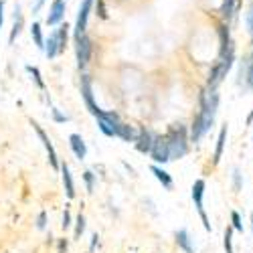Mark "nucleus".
<instances>
[{
	"label": "nucleus",
	"mask_w": 253,
	"mask_h": 253,
	"mask_svg": "<svg viewBox=\"0 0 253 253\" xmlns=\"http://www.w3.org/2000/svg\"><path fill=\"white\" fill-rule=\"evenodd\" d=\"M168 148H170V160L174 158H182L188 152V138H186V128L184 126H174V128L168 132L166 136Z\"/></svg>",
	"instance_id": "obj_1"
},
{
	"label": "nucleus",
	"mask_w": 253,
	"mask_h": 253,
	"mask_svg": "<svg viewBox=\"0 0 253 253\" xmlns=\"http://www.w3.org/2000/svg\"><path fill=\"white\" fill-rule=\"evenodd\" d=\"M75 49H77V65L83 69L89 63V57H91V41H89V37L83 33V35H79V37H75Z\"/></svg>",
	"instance_id": "obj_2"
},
{
	"label": "nucleus",
	"mask_w": 253,
	"mask_h": 253,
	"mask_svg": "<svg viewBox=\"0 0 253 253\" xmlns=\"http://www.w3.org/2000/svg\"><path fill=\"white\" fill-rule=\"evenodd\" d=\"M203 195H205V180L199 178V180H195V184H193V201H195V207H197L199 215H201V219H203L205 229L211 231V223H209V217H207L205 207H203Z\"/></svg>",
	"instance_id": "obj_3"
},
{
	"label": "nucleus",
	"mask_w": 253,
	"mask_h": 253,
	"mask_svg": "<svg viewBox=\"0 0 253 253\" xmlns=\"http://www.w3.org/2000/svg\"><path fill=\"white\" fill-rule=\"evenodd\" d=\"M150 156L154 162L158 164H164L170 160V148H168V142H166V136L162 138H154V144H152V150H150Z\"/></svg>",
	"instance_id": "obj_4"
},
{
	"label": "nucleus",
	"mask_w": 253,
	"mask_h": 253,
	"mask_svg": "<svg viewBox=\"0 0 253 253\" xmlns=\"http://www.w3.org/2000/svg\"><path fill=\"white\" fill-rule=\"evenodd\" d=\"M93 8V0H83L79 10H77V20H75V37L83 35L87 29V18H89V12Z\"/></svg>",
	"instance_id": "obj_5"
},
{
	"label": "nucleus",
	"mask_w": 253,
	"mask_h": 253,
	"mask_svg": "<svg viewBox=\"0 0 253 253\" xmlns=\"http://www.w3.org/2000/svg\"><path fill=\"white\" fill-rule=\"evenodd\" d=\"M81 93H83V99H85L87 110H89L95 118L101 116V110L97 108V103L93 101V91H91V79H89V75H83V77H81Z\"/></svg>",
	"instance_id": "obj_6"
},
{
	"label": "nucleus",
	"mask_w": 253,
	"mask_h": 253,
	"mask_svg": "<svg viewBox=\"0 0 253 253\" xmlns=\"http://www.w3.org/2000/svg\"><path fill=\"white\" fill-rule=\"evenodd\" d=\"M33 128H35V132L39 134L41 142H43V144H45V148H47V152H49V162H51V166L55 168V170H57V168H61V164H59V158H57V152H55V148H53V144H51V140L47 138L45 130H43V128H41V126H39V124H35V122H33Z\"/></svg>",
	"instance_id": "obj_7"
},
{
	"label": "nucleus",
	"mask_w": 253,
	"mask_h": 253,
	"mask_svg": "<svg viewBox=\"0 0 253 253\" xmlns=\"http://www.w3.org/2000/svg\"><path fill=\"white\" fill-rule=\"evenodd\" d=\"M154 134L152 132H148V130H140L138 132V138H136V148H138V152H142V154H150V150H152V144H154Z\"/></svg>",
	"instance_id": "obj_8"
},
{
	"label": "nucleus",
	"mask_w": 253,
	"mask_h": 253,
	"mask_svg": "<svg viewBox=\"0 0 253 253\" xmlns=\"http://www.w3.org/2000/svg\"><path fill=\"white\" fill-rule=\"evenodd\" d=\"M63 16H65V0H55L51 4V10H49V16H47V25L55 27L59 25Z\"/></svg>",
	"instance_id": "obj_9"
},
{
	"label": "nucleus",
	"mask_w": 253,
	"mask_h": 253,
	"mask_svg": "<svg viewBox=\"0 0 253 253\" xmlns=\"http://www.w3.org/2000/svg\"><path fill=\"white\" fill-rule=\"evenodd\" d=\"M69 146H71L73 154H75L79 160H83V158L87 156V146H85V142H83V138H81L79 134H71V136H69Z\"/></svg>",
	"instance_id": "obj_10"
},
{
	"label": "nucleus",
	"mask_w": 253,
	"mask_h": 253,
	"mask_svg": "<svg viewBox=\"0 0 253 253\" xmlns=\"http://www.w3.org/2000/svg\"><path fill=\"white\" fill-rule=\"evenodd\" d=\"M23 25H25V18H23V12H20V6L16 4V6H14V23H12L10 37H8V43H10V45L14 43V39L20 35V31H23Z\"/></svg>",
	"instance_id": "obj_11"
},
{
	"label": "nucleus",
	"mask_w": 253,
	"mask_h": 253,
	"mask_svg": "<svg viewBox=\"0 0 253 253\" xmlns=\"http://www.w3.org/2000/svg\"><path fill=\"white\" fill-rule=\"evenodd\" d=\"M116 136L122 138L124 142H136V138H138V134L134 132L132 126L124 124V122H120V124L116 126Z\"/></svg>",
	"instance_id": "obj_12"
},
{
	"label": "nucleus",
	"mask_w": 253,
	"mask_h": 253,
	"mask_svg": "<svg viewBox=\"0 0 253 253\" xmlns=\"http://www.w3.org/2000/svg\"><path fill=\"white\" fill-rule=\"evenodd\" d=\"M61 172H63V186H65L67 199H73L75 197V184H73V176H71L69 166L67 164H61Z\"/></svg>",
	"instance_id": "obj_13"
},
{
	"label": "nucleus",
	"mask_w": 253,
	"mask_h": 253,
	"mask_svg": "<svg viewBox=\"0 0 253 253\" xmlns=\"http://www.w3.org/2000/svg\"><path fill=\"white\" fill-rule=\"evenodd\" d=\"M59 53H61V49H59L57 31H53V33H51V37L45 41V55H47V59H55Z\"/></svg>",
	"instance_id": "obj_14"
},
{
	"label": "nucleus",
	"mask_w": 253,
	"mask_h": 253,
	"mask_svg": "<svg viewBox=\"0 0 253 253\" xmlns=\"http://www.w3.org/2000/svg\"><path fill=\"white\" fill-rule=\"evenodd\" d=\"M150 170H152V174H154V176H156V178L162 182V186H164V188H168V191H170V188H172V176L168 174V172L164 170V168H160V166H156V164L150 168Z\"/></svg>",
	"instance_id": "obj_15"
},
{
	"label": "nucleus",
	"mask_w": 253,
	"mask_h": 253,
	"mask_svg": "<svg viewBox=\"0 0 253 253\" xmlns=\"http://www.w3.org/2000/svg\"><path fill=\"white\" fill-rule=\"evenodd\" d=\"M176 243H178V247H180L184 253H195V247L191 245V237H188V233H186L184 229L176 231Z\"/></svg>",
	"instance_id": "obj_16"
},
{
	"label": "nucleus",
	"mask_w": 253,
	"mask_h": 253,
	"mask_svg": "<svg viewBox=\"0 0 253 253\" xmlns=\"http://www.w3.org/2000/svg\"><path fill=\"white\" fill-rule=\"evenodd\" d=\"M205 134H207V128H205V124H203V118H201V116H197V118H195V122H193L191 140H193V142H199Z\"/></svg>",
	"instance_id": "obj_17"
},
{
	"label": "nucleus",
	"mask_w": 253,
	"mask_h": 253,
	"mask_svg": "<svg viewBox=\"0 0 253 253\" xmlns=\"http://www.w3.org/2000/svg\"><path fill=\"white\" fill-rule=\"evenodd\" d=\"M219 41H221V57L229 51V47L233 45L231 43V37H229V29L225 25H219Z\"/></svg>",
	"instance_id": "obj_18"
},
{
	"label": "nucleus",
	"mask_w": 253,
	"mask_h": 253,
	"mask_svg": "<svg viewBox=\"0 0 253 253\" xmlns=\"http://www.w3.org/2000/svg\"><path fill=\"white\" fill-rule=\"evenodd\" d=\"M225 140H227V126H223L221 128V132H219V138H217V150H215V164L221 160V156H223V148H225Z\"/></svg>",
	"instance_id": "obj_19"
},
{
	"label": "nucleus",
	"mask_w": 253,
	"mask_h": 253,
	"mask_svg": "<svg viewBox=\"0 0 253 253\" xmlns=\"http://www.w3.org/2000/svg\"><path fill=\"white\" fill-rule=\"evenodd\" d=\"M57 39H59V49H61V53H63V51H65V47H67V41H69V27H67V25H61V23H59Z\"/></svg>",
	"instance_id": "obj_20"
},
{
	"label": "nucleus",
	"mask_w": 253,
	"mask_h": 253,
	"mask_svg": "<svg viewBox=\"0 0 253 253\" xmlns=\"http://www.w3.org/2000/svg\"><path fill=\"white\" fill-rule=\"evenodd\" d=\"M235 4H237V0H223V2H221V8H219L221 16L229 20L231 16L235 14Z\"/></svg>",
	"instance_id": "obj_21"
},
{
	"label": "nucleus",
	"mask_w": 253,
	"mask_h": 253,
	"mask_svg": "<svg viewBox=\"0 0 253 253\" xmlns=\"http://www.w3.org/2000/svg\"><path fill=\"white\" fill-rule=\"evenodd\" d=\"M31 35H33V39H35V45H37L39 49H45V39H43V31H41V25H39V23H33Z\"/></svg>",
	"instance_id": "obj_22"
},
{
	"label": "nucleus",
	"mask_w": 253,
	"mask_h": 253,
	"mask_svg": "<svg viewBox=\"0 0 253 253\" xmlns=\"http://www.w3.org/2000/svg\"><path fill=\"white\" fill-rule=\"evenodd\" d=\"M97 126H99V130H101L105 136H110V138H114V136H116V132H114V126H112L108 120L97 118Z\"/></svg>",
	"instance_id": "obj_23"
},
{
	"label": "nucleus",
	"mask_w": 253,
	"mask_h": 253,
	"mask_svg": "<svg viewBox=\"0 0 253 253\" xmlns=\"http://www.w3.org/2000/svg\"><path fill=\"white\" fill-rule=\"evenodd\" d=\"M27 71L33 75V79H35V83L39 85V89H45V81H43V77H41V71L37 67H33V65H27Z\"/></svg>",
	"instance_id": "obj_24"
},
{
	"label": "nucleus",
	"mask_w": 253,
	"mask_h": 253,
	"mask_svg": "<svg viewBox=\"0 0 253 253\" xmlns=\"http://www.w3.org/2000/svg\"><path fill=\"white\" fill-rule=\"evenodd\" d=\"M223 245H225V251H227V253H233V229H227V231H225Z\"/></svg>",
	"instance_id": "obj_25"
},
{
	"label": "nucleus",
	"mask_w": 253,
	"mask_h": 253,
	"mask_svg": "<svg viewBox=\"0 0 253 253\" xmlns=\"http://www.w3.org/2000/svg\"><path fill=\"white\" fill-rule=\"evenodd\" d=\"M75 223H77V225H75V239H79V237L83 235V231H85V217H83V215L79 213Z\"/></svg>",
	"instance_id": "obj_26"
},
{
	"label": "nucleus",
	"mask_w": 253,
	"mask_h": 253,
	"mask_svg": "<svg viewBox=\"0 0 253 253\" xmlns=\"http://www.w3.org/2000/svg\"><path fill=\"white\" fill-rule=\"evenodd\" d=\"M245 81H247V85L253 87V53L247 61V73H245Z\"/></svg>",
	"instance_id": "obj_27"
},
{
	"label": "nucleus",
	"mask_w": 253,
	"mask_h": 253,
	"mask_svg": "<svg viewBox=\"0 0 253 253\" xmlns=\"http://www.w3.org/2000/svg\"><path fill=\"white\" fill-rule=\"evenodd\" d=\"M83 180H85L87 191H89V193H93V182H95V176H93V172H91V170L83 172Z\"/></svg>",
	"instance_id": "obj_28"
},
{
	"label": "nucleus",
	"mask_w": 253,
	"mask_h": 253,
	"mask_svg": "<svg viewBox=\"0 0 253 253\" xmlns=\"http://www.w3.org/2000/svg\"><path fill=\"white\" fill-rule=\"evenodd\" d=\"M95 14L99 16V18H108V12H105V4H103V0H97L95 2Z\"/></svg>",
	"instance_id": "obj_29"
},
{
	"label": "nucleus",
	"mask_w": 253,
	"mask_h": 253,
	"mask_svg": "<svg viewBox=\"0 0 253 253\" xmlns=\"http://www.w3.org/2000/svg\"><path fill=\"white\" fill-rule=\"evenodd\" d=\"M231 219H233V229H235V231H243V223H241V217H239L237 211H233V213H231Z\"/></svg>",
	"instance_id": "obj_30"
},
{
	"label": "nucleus",
	"mask_w": 253,
	"mask_h": 253,
	"mask_svg": "<svg viewBox=\"0 0 253 253\" xmlns=\"http://www.w3.org/2000/svg\"><path fill=\"white\" fill-rule=\"evenodd\" d=\"M247 27H249V33H251V39H253V4L247 12Z\"/></svg>",
	"instance_id": "obj_31"
},
{
	"label": "nucleus",
	"mask_w": 253,
	"mask_h": 253,
	"mask_svg": "<svg viewBox=\"0 0 253 253\" xmlns=\"http://www.w3.org/2000/svg\"><path fill=\"white\" fill-rule=\"evenodd\" d=\"M37 227H39V229H45V227H47V213H45V211L39 215V223H37Z\"/></svg>",
	"instance_id": "obj_32"
},
{
	"label": "nucleus",
	"mask_w": 253,
	"mask_h": 253,
	"mask_svg": "<svg viewBox=\"0 0 253 253\" xmlns=\"http://www.w3.org/2000/svg\"><path fill=\"white\" fill-rule=\"evenodd\" d=\"M233 180H235V191H239V188H241V174H239L237 168L233 170Z\"/></svg>",
	"instance_id": "obj_33"
},
{
	"label": "nucleus",
	"mask_w": 253,
	"mask_h": 253,
	"mask_svg": "<svg viewBox=\"0 0 253 253\" xmlns=\"http://www.w3.org/2000/svg\"><path fill=\"white\" fill-rule=\"evenodd\" d=\"M67 227H71V215H69V211L63 213V229H67Z\"/></svg>",
	"instance_id": "obj_34"
},
{
	"label": "nucleus",
	"mask_w": 253,
	"mask_h": 253,
	"mask_svg": "<svg viewBox=\"0 0 253 253\" xmlns=\"http://www.w3.org/2000/svg\"><path fill=\"white\" fill-rule=\"evenodd\" d=\"M53 118H55V122H67L69 120L67 116H63L59 110H53Z\"/></svg>",
	"instance_id": "obj_35"
},
{
	"label": "nucleus",
	"mask_w": 253,
	"mask_h": 253,
	"mask_svg": "<svg viewBox=\"0 0 253 253\" xmlns=\"http://www.w3.org/2000/svg\"><path fill=\"white\" fill-rule=\"evenodd\" d=\"M4 25V0H0V29Z\"/></svg>",
	"instance_id": "obj_36"
},
{
	"label": "nucleus",
	"mask_w": 253,
	"mask_h": 253,
	"mask_svg": "<svg viewBox=\"0 0 253 253\" xmlns=\"http://www.w3.org/2000/svg\"><path fill=\"white\" fill-rule=\"evenodd\" d=\"M59 253H67V239L59 241Z\"/></svg>",
	"instance_id": "obj_37"
},
{
	"label": "nucleus",
	"mask_w": 253,
	"mask_h": 253,
	"mask_svg": "<svg viewBox=\"0 0 253 253\" xmlns=\"http://www.w3.org/2000/svg\"><path fill=\"white\" fill-rule=\"evenodd\" d=\"M41 6H43V0H37V4H35V6H33V12H35V14H37V12H39V10H41Z\"/></svg>",
	"instance_id": "obj_38"
},
{
	"label": "nucleus",
	"mask_w": 253,
	"mask_h": 253,
	"mask_svg": "<svg viewBox=\"0 0 253 253\" xmlns=\"http://www.w3.org/2000/svg\"><path fill=\"white\" fill-rule=\"evenodd\" d=\"M97 239H99L97 235H93V237H91V251L95 249V245H97Z\"/></svg>",
	"instance_id": "obj_39"
},
{
	"label": "nucleus",
	"mask_w": 253,
	"mask_h": 253,
	"mask_svg": "<svg viewBox=\"0 0 253 253\" xmlns=\"http://www.w3.org/2000/svg\"><path fill=\"white\" fill-rule=\"evenodd\" d=\"M253 122V110H251V114H249V118H247V124H251Z\"/></svg>",
	"instance_id": "obj_40"
},
{
	"label": "nucleus",
	"mask_w": 253,
	"mask_h": 253,
	"mask_svg": "<svg viewBox=\"0 0 253 253\" xmlns=\"http://www.w3.org/2000/svg\"><path fill=\"white\" fill-rule=\"evenodd\" d=\"M251 227H253V217H251Z\"/></svg>",
	"instance_id": "obj_41"
}]
</instances>
